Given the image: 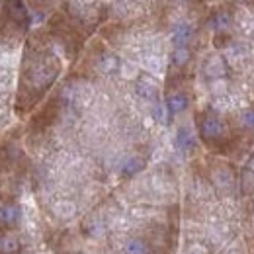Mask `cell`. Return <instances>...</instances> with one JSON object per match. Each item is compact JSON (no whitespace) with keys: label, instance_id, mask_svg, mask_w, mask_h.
Instances as JSON below:
<instances>
[{"label":"cell","instance_id":"6da1fadb","mask_svg":"<svg viewBox=\"0 0 254 254\" xmlns=\"http://www.w3.org/2000/svg\"><path fill=\"white\" fill-rule=\"evenodd\" d=\"M221 131H223V126L217 118H205V120L201 122V135H203L205 139L219 137Z\"/></svg>","mask_w":254,"mask_h":254},{"label":"cell","instance_id":"7a4b0ae2","mask_svg":"<svg viewBox=\"0 0 254 254\" xmlns=\"http://www.w3.org/2000/svg\"><path fill=\"white\" fill-rule=\"evenodd\" d=\"M20 219V209L16 205H2L0 207V223L6 225V227H12L16 225Z\"/></svg>","mask_w":254,"mask_h":254},{"label":"cell","instance_id":"3957f363","mask_svg":"<svg viewBox=\"0 0 254 254\" xmlns=\"http://www.w3.org/2000/svg\"><path fill=\"white\" fill-rule=\"evenodd\" d=\"M190 35H191V28L188 24H178V26L174 28L172 39H174V43H176L178 47H184V43L190 39Z\"/></svg>","mask_w":254,"mask_h":254},{"label":"cell","instance_id":"277c9868","mask_svg":"<svg viewBox=\"0 0 254 254\" xmlns=\"http://www.w3.org/2000/svg\"><path fill=\"white\" fill-rule=\"evenodd\" d=\"M18 249H20V243H18V237L16 235L8 233V235H4L0 239V251L4 254H14Z\"/></svg>","mask_w":254,"mask_h":254},{"label":"cell","instance_id":"5b68a950","mask_svg":"<svg viewBox=\"0 0 254 254\" xmlns=\"http://www.w3.org/2000/svg\"><path fill=\"white\" fill-rule=\"evenodd\" d=\"M8 8H10V10H8L10 16H12L18 24H26V20H28V12H26L24 4H20V2H10Z\"/></svg>","mask_w":254,"mask_h":254},{"label":"cell","instance_id":"8992f818","mask_svg":"<svg viewBox=\"0 0 254 254\" xmlns=\"http://www.w3.org/2000/svg\"><path fill=\"white\" fill-rule=\"evenodd\" d=\"M53 211H55L59 217L68 219V217H72V215H74L76 207H74V203H72V201H66V199H64V201H57V203H55Z\"/></svg>","mask_w":254,"mask_h":254},{"label":"cell","instance_id":"52a82bcc","mask_svg":"<svg viewBox=\"0 0 254 254\" xmlns=\"http://www.w3.org/2000/svg\"><path fill=\"white\" fill-rule=\"evenodd\" d=\"M186 108V96L184 94H172L168 98V110L172 114H178Z\"/></svg>","mask_w":254,"mask_h":254},{"label":"cell","instance_id":"ba28073f","mask_svg":"<svg viewBox=\"0 0 254 254\" xmlns=\"http://www.w3.org/2000/svg\"><path fill=\"white\" fill-rule=\"evenodd\" d=\"M147 253H149L147 245L143 241H139V239H131L126 245V254H147Z\"/></svg>","mask_w":254,"mask_h":254},{"label":"cell","instance_id":"9c48e42d","mask_svg":"<svg viewBox=\"0 0 254 254\" xmlns=\"http://www.w3.org/2000/svg\"><path fill=\"white\" fill-rule=\"evenodd\" d=\"M137 94L141 96V98H145V100H153L155 94H157V88H155L151 82L141 80V82L137 84Z\"/></svg>","mask_w":254,"mask_h":254},{"label":"cell","instance_id":"30bf717a","mask_svg":"<svg viewBox=\"0 0 254 254\" xmlns=\"http://www.w3.org/2000/svg\"><path fill=\"white\" fill-rule=\"evenodd\" d=\"M223 72H225V66H223L221 57H211L209 63H207V74H211V76H221Z\"/></svg>","mask_w":254,"mask_h":254},{"label":"cell","instance_id":"8fae6325","mask_svg":"<svg viewBox=\"0 0 254 254\" xmlns=\"http://www.w3.org/2000/svg\"><path fill=\"white\" fill-rule=\"evenodd\" d=\"M176 145H178V149H182V151H188L191 145V135L190 131H186V129H180V133H178V137H176Z\"/></svg>","mask_w":254,"mask_h":254},{"label":"cell","instance_id":"7c38bea8","mask_svg":"<svg viewBox=\"0 0 254 254\" xmlns=\"http://www.w3.org/2000/svg\"><path fill=\"white\" fill-rule=\"evenodd\" d=\"M213 24H215L217 30H225V28L231 26V16L227 12H217L215 18H213Z\"/></svg>","mask_w":254,"mask_h":254},{"label":"cell","instance_id":"4fadbf2b","mask_svg":"<svg viewBox=\"0 0 254 254\" xmlns=\"http://www.w3.org/2000/svg\"><path fill=\"white\" fill-rule=\"evenodd\" d=\"M188 59H190V51H188L186 47H178V49L174 51V63L176 64L188 63Z\"/></svg>","mask_w":254,"mask_h":254},{"label":"cell","instance_id":"5bb4252c","mask_svg":"<svg viewBox=\"0 0 254 254\" xmlns=\"http://www.w3.org/2000/svg\"><path fill=\"white\" fill-rule=\"evenodd\" d=\"M141 166H143V162H141V160L133 159V160H129V162L126 164L124 172H126V174H135L137 170H141Z\"/></svg>","mask_w":254,"mask_h":254},{"label":"cell","instance_id":"9a60e30c","mask_svg":"<svg viewBox=\"0 0 254 254\" xmlns=\"http://www.w3.org/2000/svg\"><path fill=\"white\" fill-rule=\"evenodd\" d=\"M145 64H147V70H151V72H160V68H162L159 57H149Z\"/></svg>","mask_w":254,"mask_h":254},{"label":"cell","instance_id":"2e32d148","mask_svg":"<svg viewBox=\"0 0 254 254\" xmlns=\"http://www.w3.org/2000/svg\"><path fill=\"white\" fill-rule=\"evenodd\" d=\"M153 118H155V120H159V122L164 120V106L159 104V102L153 106Z\"/></svg>","mask_w":254,"mask_h":254},{"label":"cell","instance_id":"e0dca14e","mask_svg":"<svg viewBox=\"0 0 254 254\" xmlns=\"http://www.w3.org/2000/svg\"><path fill=\"white\" fill-rule=\"evenodd\" d=\"M243 126L249 127V129H254V112H247L243 116Z\"/></svg>","mask_w":254,"mask_h":254},{"label":"cell","instance_id":"ac0fdd59","mask_svg":"<svg viewBox=\"0 0 254 254\" xmlns=\"http://www.w3.org/2000/svg\"><path fill=\"white\" fill-rule=\"evenodd\" d=\"M135 70H137V68H135L133 64H129V63L122 64V72H124V76H126V78H131V76H135Z\"/></svg>","mask_w":254,"mask_h":254},{"label":"cell","instance_id":"d6986e66","mask_svg":"<svg viewBox=\"0 0 254 254\" xmlns=\"http://www.w3.org/2000/svg\"><path fill=\"white\" fill-rule=\"evenodd\" d=\"M116 66H118L116 57H108V59H104V63H102V68H104V70H114Z\"/></svg>","mask_w":254,"mask_h":254},{"label":"cell","instance_id":"ffe728a7","mask_svg":"<svg viewBox=\"0 0 254 254\" xmlns=\"http://www.w3.org/2000/svg\"><path fill=\"white\" fill-rule=\"evenodd\" d=\"M225 88H227L225 80H215L213 82V94H225Z\"/></svg>","mask_w":254,"mask_h":254},{"label":"cell","instance_id":"44dd1931","mask_svg":"<svg viewBox=\"0 0 254 254\" xmlns=\"http://www.w3.org/2000/svg\"><path fill=\"white\" fill-rule=\"evenodd\" d=\"M188 254H207V249H205V247H201V245H191Z\"/></svg>","mask_w":254,"mask_h":254},{"label":"cell","instance_id":"7402d4cb","mask_svg":"<svg viewBox=\"0 0 254 254\" xmlns=\"http://www.w3.org/2000/svg\"><path fill=\"white\" fill-rule=\"evenodd\" d=\"M249 170H251V172H254V157L249 160Z\"/></svg>","mask_w":254,"mask_h":254},{"label":"cell","instance_id":"603a6c76","mask_svg":"<svg viewBox=\"0 0 254 254\" xmlns=\"http://www.w3.org/2000/svg\"><path fill=\"white\" fill-rule=\"evenodd\" d=\"M231 254H239V253H231Z\"/></svg>","mask_w":254,"mask_h":254}]
</instances>
